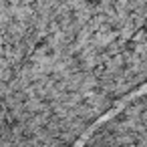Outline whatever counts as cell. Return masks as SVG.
<instances>
[{
	"instance_id": "cell-1",
	"label": "cell",
	"mask_w": 147,
	"mask_h": 147,
	"mask_svg": "<svg viewBox=\"0 0 147 147\" xmlns=\"http://www.w3.org/2000/svg\"><path fill=\"white\" fill-rule=\"evenodd\" d=\"M143 95H147V81H145V83H143L141 87H137V89H135L133 93H129V95H125L123 99H119V101L115 103V107H113L111 111H107V113H105L103 117H99V119H97V121H95L93 125H89V129H87V131H85V133H83V135H81V137H79V139L75 141V145H73V147H85V143H87V141L91 139V135H93V133H95V131H97V129H99L101 125H105V123H107L109 119H113L115 115H119V113H121V111H123L125 107H129L131 103H135V101H137L139 97H143Z\"/></svg>"
}]
</instances>
